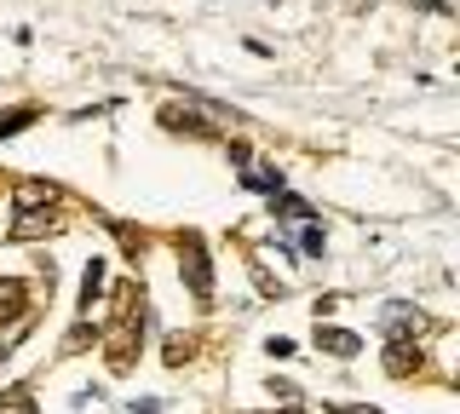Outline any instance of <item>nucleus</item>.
Returning a JSON list of instances; mask_svg holds the SVG:
<instances>
[{"label": "nucleus", "instance_id": "obj_1", "mask_svg": "<svg viewBox=\"0 0 460 414\" xmlns=\"http://www.w3.org/2000/svg\"><path fill=\"white\" fill-rule=\"evenodd\" d=\"M179 270H184V282H190V294H196V299H208V294H213V265H208V248H201V236H196V231H184V236H179Z\"/></svg>", "mask_w": 460, "mask_h": 414}, {"label": "nucleus", "instance_id": "obj_2", "mask_svg": "<svg viewBox=\"0 0 460 414\" xmlns=\"http://www.w3.org/2000/svg\"><path fill=\"white\" fill-rule=\"evenodd\" d=\"M380 334H385V339H414V334H426V317H420L414 305H402V299H397V305L380 311Z\"/></svg>", "mask_w": 460, "mask_h": 414}, {"label": "nucleus", "instance_id": "obj_3", "mask_svg": "<svg viewBox=\"0 0 460 414\" xmlns=\"http://www.w3.org/2000/svg\"><path fill=\"white\" fill-rule=\"evenodd\" d=\"M47 231H58L52 202H47V207H18V219H12V242H40Z\"/></svg>", "mask_w": 460, "mask_h": 414}, {"label": "nucleus", "instance_id": "obj_4", "mask_svg": "<svg viewBox=\"0 0 460 414\" xmlns=\"http://www.w3.org/2000/svg\"><path fill=\"white\" fill-rule=\"evenodd\" d=\"M316 351H328V357H357V351H363V334L323 322V328H316Z\"/></svg>", "mask_w": 460, "mask_h": 414}, {"label": "nucleus", "instance_id": "obj_5", "mask_svg": "<svg viewBox=\"0 0 460 414\" xmlns=\"http://www.w3.org/2000/svg\"><path fill=\"white\" fill-rule=\"evenodd\" d=\"M414 368H420V346H414V339H385V374L409 380Z\"/></svg>", "mask_w": 460, "mask_h": 414}, {"label": "nucleus", "instance_id": "obj_6", "mask_svg": "<svg viewBox=\"0 0 460 414\" xmlns=\"http://www.w3.org/2000/svg\"><path fill=\"white\" fill-rule=\"evenodd\" d=\"M133 351H138V328H133V322H115V334H110V363L127 368V363H133Z\"/></svg>", "mask_w": 460, "mask_h": 414}, {"label": "nucleus", "instance_id": "obj_7", "mask_svg": "<svg viewBox=\"0 0 460 414\" xmlns=\"http://www.w3.org/2000/svg\"><path fill=\"white\" fill-rule=\"evenodd\" d=\"M58 196V184H47V179H23L18 184V207H47Z\"/></svg>", "mask_w": 460, "mask_h": 414}, {"label": "nucleus", "instance_id": "obj_8", "mask_svg": "<svg viewBox=\"0 0 460 414\" xmlns=\"http://www.w3.org/2000/svg\"><path fill=\"white\" fill-rule=\"evenodd\" d=\"M23 317V282H0V322H18Z\"/></svg>", "mask_w": 460, "mask_h": 414}, {"label": "nucleus", "instance_id": "obj_9", "mask_svg": "<svg viewBox=\"0 0 460 414\" xmlns=\"http://www.w3.org/2000/svg\"><path fill=\"white\" fill-rule=\"evenodd\" d=\"M294 236H299V253H323V225H316L311 213H299V231Z\"/></svg>", "mask_w": 460, "mask_h": 414}, {"label": "nucleus", "instance_id": "obj_10", "mask_svg": "<svg viewBox=\"0 0 460 414\" xmlns=\"http://www.w3.org/2000/svg\"><path fill=\"white\" fill-rule=\"evenodd\" d=\"M104 294V260H86V288H81V305L93 311V299Z\"/></svg>", "mask_w": 460, "mask_h": 414}, {"label": "nucleus", "instance_id": "obj_11", "mask_svg": "<svg viewBox=\"0 0 460 414\" xmlns=\"http://www.w3.org/2000/svg\"><path fill=\"white\" fill-rule=\"evenodd\" d=\"M35 121V110H6V116H0V138H12V133H23V127Z\"/></svg>", "mask_w": 460, "mask_h": 414}, {"label": "nucleus", "instance_id": "obj_12", "mask_svg": "<svg viewBox=\"0 0 460 414\" xmlns=\"http://www.w3.org/2000/svg\"><path fill=\"white\" fill-rule=\"evenodd\" d=\"M29 403H35L29 392H0V409H29Z\"/></svg>", "mask_w": 460, "mask_h": 414}]
</instances>
